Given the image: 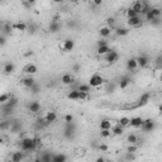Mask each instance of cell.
<instances>
[{
  "instance_id": "1",
  "label": "cell",
  "mask_w": 162,
  "mask_h": 162,
  "mask_svg": "<svg viewBox=\"0 0 162 162\" xmlns=\"http://www.w3.org/2000/svg\"><path fill=\"white\" fill-rule=\"evenodd\" d=\"M39 144V139L34 137H27L20 141V148L22 151H27V152H32L37 148V146Z\"/></svg>"
},
{
  "instance_id": "2",
  "label": "cell",
  "mask_w": 162,
  "mask_h": 162,
  "mask_svg": "<svg viewBox=\"0 0 162 162\" xmlns=\"http://www.w3.org/2000/svg\"><path fill=\"white\" fill-rule=\"evenodd\" d=\"M89 84H90L91 88H98V86H100V85L104 84V79H103L101 75L95 74V75H93V76L90 77Z\"/></svg>"
},
{
  "instance_id": "3",
  "label": "cell",
  "mask_w": 162,
  "mask_h": 162,
  "mask_svg": "<svg viewBox=\"0 0 162 162\" xmlns=\"http://www.w3.org/2000/svg\"><path fill=\"white\" fill-rule=\"evenodd\" d=\"M141 128L143 132H153L156 128V123L152 119H146V120H143V124L141 126Z\"/></svg>"
},
{
  "instance_id": "4",
  "label": "cell",
  "mask_w": 162,
  "mask_h": 162,
  "mask_svg": "<svg viewBox=\"0 0 162 162\" xmlns=\"http://www.w3.org/2000/svg\"><path fill=\"white\" fill-rule=\"evenodd\" d=\"M75 47V42L72 39H65L61 45H60V48L65 52H71Z\"/></svg>"
},
{
  "instance_id": "5",
  "label": "cell",
  "mask_w": 162,
  "mask_h": 162,
  "mask_svg": "<svg viewBox=\"0 0 162 162\" xmlns=\"http://www.w3.org/2000/svg\"><path fill=\"white\" fill-rule=\"evenodd\" d=\"M118 60H119V55H118V52L113 51V50L105 55V61L108 63H115Z\"/></svg>"
},
{
  "instance_id": "6",
  "label": "cell",
  "mask_w": 162,
  "mask_h": 162,
  "mask_svg": "<svg viewBox=\"0 0 162 162\" xmlns=\"http://www.w3.org/2000/svg\"><path fill=\"white\" fill-rule=\"evenodd\" d=\"M37 71H38V68H37V66L34 63H28V65H25L24 66V68H23V72L25 74V75H34V74H37Z\"/></svg>"
},
{
  "instance_id": "7",
  "label": "cell",
  "mask_w": 162,
  "mask_h": 162,
  "mask_svg": "<svg viewBox=\"0 0 162 162\" xmlns=\"http://www.w3.org/2000/svg\"><path fill=\"white\" fill-rule=\"evenodd\" d=\"M128 25L134 28V27H139L142 25V19L139 15H136V17H132V18H128Z\"/></svg>"
},
{
  "instance_id": "8",
  "label": "cell",
  "mask_w": 162,
  "mask_h": 162,
  "mask_svg": "<svg viewBox=\"0 0 162 162\" xmlns=\"http://www.w3.org/2000/svg\"><path fill=\"white\" fill-rule=\"evenodd\" d=\"M126 67L128 71H134V70L138 68V62H137V58H129L126 63Z\"/></svg>"
},
{
  "instance_id": "9",
  "label": "cell",
  "mask_w": 162,
  "mask_h": 162,
  "mask_svg": "<svg viewBox=\"0 0 162 162\" xmlns=\"http://www.w3.org/2000/svg\"><path fill=\"white\" fill-rule=\"evenodd\" d=\"M149 98H151V94L149 93H146V94H143L141 98H139V100H138V103L136 105H134V108H139V106H143V105H146L148 103V100H149Z\"/></svg>"
},
{
  "instance_id": "10",
  "label": "cell",
  "mask_w": 162,
  "mask_h": 162,
  "mask_svg": "<svg viewBox=\"0 0 162 162\" xmlns=\"http://www.w3.org/2000/svg\"><path fill=\"white\" fill-rule=\"evenodd\" d=\"M36 84V80L30 76V75H28L27 77H24L23 80H22V85L24 86V88H28V89H30L32 86H33Z\"/></svg>"
},
{
  "instance_id": "11",
  "label": "cell",
  "mask_w": 162,
  "mask_h": 162,
  "mask_svg": "<svg viewBox=\"0 0 162 162\" xmlns=\"http://www.w3.org/2000/svg\"><path fill=\"white\" fill-rule=\"evenodd\" d=\"M137 62H138V67L144 68L149 63V58L146 56V55H141L139 57H137Z\"/></svg>"
},
{
  "instance_id": "12",
  "label": "cell",
  "mask_w": 162,
  "mask_h": 162,
  "mask_svg": "<svg viewBox=\"0 0 162 162\" xmlns=\"http://www.w3.org/2000/svg\"><path fill=\"white\" fill-rule=\"evenodd\" d=\"M24 160V153L18 151V152H13L12 156H10V161L12 162H20Z\"/></svg>"
},
{
  "instance_id": "13",
  "label": "cell",
  "mask_w": 162,
  "mask_h": 162,
  "mask_svg": "<svg viewBox=\"0 0 162 162\" xmlns=\"http://www.w3.org/2000/svg\"><path fill=\"white\" fill-rule=\"evenodd\" d=\"M74 81H75V77L71 74H65L61 77V82L63 85H71V84H74Z\"/></svg>"
},
{
  "instance_id": "14",
  "label": "cell",
  "mask_w": 162,
  "mask_h": 162,
  "mask_svg": "<svg viewBox=\"0 0 162 162\" xmlns=\"http://www.w3.org/2000/svg\"><path fill=\"white\" fill-rule=\"evenodd\" d=\"M143 124V119L141 117H134L131 119V123H129V126L133 127V128H141V126Z\"/></svg>"
},
{
  "instance_id": "15",
  "label": "cell",
  "mask_w": 162,
  "mask_h": 162,
  "mask_svg": "<svg viewBox=\"0 0 162 162\" xmlns=\"http://www.w3.org/2000/svg\"><path fill=\"white\" fill-rule=\"evenodd\" d=\"M110 33H111V27H109V25H104V27H101V28L99 29V34L103 37V38L109 37Z\"/></svg>"
},
{
  "instance_id": "16",
  "label": "cell",
  "mask_w": 162,
  "mask_h": 162,
  "mask_svg": "<svg viewBox=\"0 0 162 162\" xmlns=\"http://www.w3.org/2000/svg\"><path fill=\"white\" fill-rule=\"evenodd\" d=\"M48 30H50L51 33H57V32L61 30V24L58 23V22L52 20L51 24H50V27H48Z\"/></svg>"
},
{
  "instance_id": "17",
  "label": "cell",
  "mask_w": 162,
  "mask_h": 162,
  "mask_svg": "<svg viewBox=\"0 0 162 162\" xmlns=\"http://www.w3.org/2000/svg\"><path fill=\"white\" fill-rule=\"evenodd\" d=\"M131 8H132L137 14L141 15V14H142V8H143V1H142V0H138V1L133 3V5H132Z\"/></svg>"
},
{
  "instance_id": "18",
  "label": "cell",
  "mask_w": 162,
  "mask_h": 162,
  "mask_svg": "<svg viewBox=\"0 0 162 162\" xmlns=\"http://www.w3.org/2000/svg\"><path fill=\"white\" fill-rule=\"evenodd\" d=\"M28 109H29L30 113H34V114H36V113H38L41 110V104L38 101H32L30 104L28 105Z\"/></svg>"
},
{
  "instance_id": "19",
  "label": "cell",
  "mask_w": 162,
  "mask_h": 162,
  "mask_svg": "<svg viewBox=\"0 0 162 162\" xmlns=\"http://www.w3.org/2000/svg\"><path fill=\"white\" fill-rule=\"evenodd\" d=\"M45 119H46V122H47L48 124H51V123H53V122H56V119H57L56 111H48L47 114L45 115Z\"/></svg>"
},
{
  "instance_id": "20",
  "label": "cell",
  "mask_w": 162,
  "mask_h": 162,
  "mask_svg": "<svg viewBox=\"0 0 162 162\" xmlns=\"http://www.w3.org/2000/svg\"><path fill=\"white\" fill-rule=\"evenodd\" d=\"M14 70H15L14 63H12V62H7V63L4 65V68H3V71H4V74L10 75V74H13V72H14Z\"/></svg>"
},
{
  "instance_id": "21",
  "label": "cell",
  "mask_w": 162,
  "mask_h": 162,
  "mask_svg": "<svg viewBox=\"0 0 162 162\" xmlns=\"http://www.w3.org/2000/svg\"><path fill=\"white\" fill-rule=\"evenodd\" d=\"M111 132L114 136H122V134L124 133V127L120 126V124H117V126L111 127Z\"/></svg>"
},
{
  "instance_id": "22",
  "label": "cell",
  "mask_w": 162,
  "mask_h": 162,
  "mask_svg": "<svg viewBox=\"0 0 162 162\" xmlns=\"http://www.w3.org/2000/svg\"><path fill=\"white\" fill-rule=\"evenodd\" d=\"M131 81H132V79L129 77V76H123V77L119 80V88H120V89H126L127 86L131 84Z\"/></svg>"
},
{
  "instance_id": "23",
  "label": "cell",
  "mask_w": 162,
  "mask_h": 162,
  "mask_svg": "<svg viewBox=\"0 0 162 162\" xmlns=\"http://www.w3.org/2000/svg\"><path fill=\"white\" fill-rule=\"evenodd\" d=\"M13 29L19 30V32H25L27 29H28V27H27V24L23 23V22H19V23L13 24Z\"/></svg>"
},
{
  "instance_id": "24",
  "label": "cell",
  "mask_w": 162,
  "mask_h": 162,
  "mask_svg": "<svg viewBox=\"0 0 162 162\" xmlns=\"http://www.w3.org/2000/svg\"><path fill=\"white\" fill-rule=\"evenodd\" d=\"M38 161H41V162H51V161H52V155H51L50 152H43V153L39 156Z\"/></svg>"
},
{
  "instance_id": "25",
  "label": "cell",
  "mask_w": 162,
  "mask_h": 162,
  "mask_svg": "<svg viewBox=\"0 0 162 162\" xmlns=\"http://www.w3.org/2000/svg\"><path fill=\"white\" fill-rule=\"evenodd\" d=\"M79 95H80V91L77 89H75V90H71L67 94V98L70 100H79Z\"/></svg>"
},
{
  "instance_id": "26",
  "label": "cell",
  "mask_w": 162,
  "mask_h": 162,
  "mask_svg": "<svg viewBox=\"0 0 162 162\" xmlns=\"http://www.w3.org/2000/svg\"><path fill=\"white\" fill-rule=\"evenodd\" d=\"M65 161H67V157L65 155H62V153L52 156V162H65Z\"/></svg>"
},
{
  "instance_id": "27",
  "label": "cell",
  "mask_w": 162,
  "mask_h": 162,
  "mask_svg": "<svg viewBox=\"0 0 162 162\" xmlns=\"http://www.w3.org/2000/svg\"><path fill=\"white\" fill-rule=\"evenodd\" d=\"M111 50H110V47L109 45H106V46H101V47H98V55H106V53H109Z\"/></svg>"
},
{
  "instance_id": "28",
  "label": "cell",
  "mask_w": 162,
  "mask_h": 162,
  "mask_svg": "<svg viewBox=\"0 0 162 162\" xmlns=\"http://www.w3.org/2000/svg\"><path fill=\"white\" fill-rule=\"evenodd\" d=\"M100 129H111V122L108 119H103L100 122Z\"/></svg>"
},
{
  "instance_id": "29",
  "label": "cell",
  "mask_w": 162,
  "mask_h": 162,
  "mask_svg": "<svg viewBox=\"0 0 162 162\" xmlns=\"http://www.w3.org/2000/svg\"><path fill=\"white\" fill-rule=\"evenodd\" d=\"M20 128H22V126H20L19 123H17V122L10 123V132L17 133V132H19V131H20Z\"/></svg>"
},
{
  "instance_id": "30",
  "label": "cell",
  "mask_w": 162,
  "mask_h": 162,
  "mask_svg": "<svg viewBox=\"0 0 162 162\" xmlns=\"http://www.w3.org/2000/svg\"><path fill=\"white\" fill-rule=\"evenodd\" d=\"M77 90L79 91H84V93H90L91 86H90V84H81V85H79Z\"/></svg>"
},
{
  "instance_id": "31",
  "label": "cell",
  "mask_w": 162,
  "mask_h": 162,
  "mask_svg": "<svg viewBox=\"0 0 162 162\" xmlns=\"http://www.w3.org/2000/svg\"><path fill=\"white\" fill-rule=\"evenodd\" d=\"M100 136H101V138H109L113 136V132H111V129H101Z\"/></svg>"
},
{
  "instance_id": "32",
  "label": "cell",
  "mask_w": 162,
  "mask_h": 162,
  "mask_svg": "<svg viewBox=\"0 0 162 162\" xmlns=\"http://www.w3.org/2000/svg\"><path fill=\"white\" fill-rule=\"evenodd\" d=\"M127 142L131 143V144H137L138 142V137L136 136V134H129V136L127 137Z\"/></svg>"
},
{
  "instance_id": "33",
  "label": "cell",
  "mask_w": 162,
  "mask_h": 162,
  "mask_svg": "<svg viewBox=\"0 0 162 162\" xmlns=\"http://www.w3.org/2000/svg\"><path fill=\"white\" fill-rule=\"evenodd\" d=\"M115 33H117L118 36L123 37V36H127V34L129 33V29H128V28H117V29H115Z\"/></svg>"
},
{
  "instance_id": "34",
  "label": "cell",
  "mask_w": 162,
  "mask_h": 162,
  "mask_svg": "<svg viewBox=\"0 0 162 162\" xmlns=\"http://www.w3.org/2000/svg\"><path fill=\"white\" fill-rule=\"evenodd\" d=\"M129 123H131V119H129V118H127V117L120 118L119 122H118V124H120V126H123V127H128Z\"/></svg>"
},
{
  "instance_id": "35",
  "label": "cell",
  "mask_w": 162,
  "mask_h": 162,
  "mask_svg": "<svg viewBox=\"0 0 162 162\" xmlns=\"http://www.w3.org/2000/svg\"><path fill=\"white\" fill-rule=\"evenodd\" d=\"M29 90H30V93H32V94H38L39 91H41V86L36 82V84H34L33 86H32V88H30Z\"/></svg>"
},
{
  "instance_id": "36",
  "label": "cell",
  "mask_w": 162,
  "mask_h": 162,
  "mask_svg": "<svg viewBox=\"0 0 162 162\" xmlns=\"http://www.w3.org/2000/svg\"><path fill=\"white\" fill-rule=\"evenodd\" d=\"M5 104H8V105H10V106H15L18 104V99L17 98H13V96H10V99L8 100V103H5Z\"/></svg>"
},
{
  "instance_id": "37",
  "label": "cell",
  "mask_w": 162,
  "mask_h": 162,
  "mask_svg": "<svg viewBox=\"0 0 162 162\" xmlns=\"http://www.w3.org/2000/svg\"><path fill=\"white\" fill-rule=\"evenodd\" d=\"M88 99H90V95H89V93H84V91H80L79 100H88Z\"/></svg>"
},
{
  "instance_id": "38",
  "label": "cell",
  "mask_w": 162,
  "mask_h": 162,
  "mask_svg": "<svg viewBox=\"0 0 162 162\" xmlns=\"http://www.w3.org/2000/svg\"><path fill=\"white\" fill-rule=\"evenodd\" d=\"M137 149H138V147H137V144H131V143H129V146H128V148H127V152H131V153H134V152H137Z\"/></svg>"
},
{
  "instance_id": "39",
  "label": "cell",
  "mask_w": 162,
  "mask_h": 162,
  "mask_svg": "<svg viewBox=\"0 0 162 162\" xmlns=\"http://www.w3.org/2000/svg\"><path fill=\"white\" fill-rule=\"evenodd\" d=\"M126 14H127V17L128 18H132V17H136V15H139V14H137L134 10L132 9V8H129V9H127V12H126Z\"/></svg>"
},
{
  "instance_id": "40",
  "label": "cell",
  "mask_w": 162,
  "mask_h": 162,
  "mask_svg": "<svg viewBox=\"0 0 162 162\" xmlns=\"http://www.w3.org/2000/svg\"><path fill=\"white\" fill-rule=\"evenodd\" d=\"M151 10H152V13H153V15L155 17H161V14H162V10L160 9V8H151Z\"/></svg>"
},
{
  "instance_id": "41",
  "label": "cell",
  "mask_w": 162,
  "mask_h": 162,
  "mask_svg": "<svg viewBox=\"0 0 162 162\" xmlns=\"http://www.w3.org/2000/svg\"><path fill=\"white\" fill-rule=\"evenodd\" d=\"M9 99H10L9 94H3L1 96H0V103H1V104H5V103H8Z\"/></svg>"
},
{
  "instance_id": "42",
  "label": "cell",
  "mask_w": 162,
  "mask_h": 162,
  "mask_svg": "<svg viewBox=\"0 0 162 162\" xmlns=\"http://www.w3.org/2000/svg\"><path fill=\"white\" fill-rule=\"evenodd\" d=\"M144 17H146V20H148L149 22V23H151V22H152L156 17H155V15H153V13H152V10H149V12L147 13V14H146L144 15Z\"/></svg>"
},
{
  "instance_id": "43",
  "label": "cell",
  "mask_w": 162,
  "mask_h": 162,
  "mask_svg": "<svg viewBox=\"0 0 162 162\" xmlns=\"http://www.w3.org/2000/svg\"><path fill=\"white\" fill-rule=\"evenodd\" d=\"M151 23H152L153 25H160V24H162V19L160 17H156L152 22H151Z\"/></svg>"
},
{
  "instance_id": "44",
  "label": "cell",
  "mask_w": 162,
  "mask_h": 162,
  "mask_svg": "<svg viewBox=\"0 0 162 162\" xmlns=\"http://www.w3.org/2000/svg\"><path fill=\"white\" fill-rule=\"evenodd\" d=\"M65 122H66V123H72L74 122V115L66 114V115H65Z\"/></svg>"
},
{
  "instance_id": "45",
  "label": "cell",
  "mask_w": 162,
  "mask_h": 162,
  "mask_svg": "<svg viewBox=\"0 0 162 162\" xmlns=\"http://www.w3.org/2000/svg\"><path fill=\"white\" fill-rule=\"evenodd\" d=\"M98 148H99V151H101V152H106V151L109 149V147H108L106 144H99Z\"/></svg>"
},
{
  "instance_id": "46",
  "label": "cell",
  "mask_w": 162,
  "mask_h": 162,
  "mask_svg": "<svg viewBox=\"0 0 162 162\" xmlns=\"http://www.w3.org/2000/svg\"><path fill=\"white\" fill-rule=\"evenodd\" d=\"M80 68H81L80 65H79V63H75V65H74V67H72V71H74V72H79V71H80Z\"/></svg>"
},
{
  "instance_id": "47",
  "label": "cell",
  "mask_w": 162,
  "mask_h": 162,
  "mask_svg": "<svg viewBox=\"0 0 162 162\" xmlns=\"http://www.w3.org/2000/svg\"><path fill=\"white\" fill-rule=\"evenodd\" d=\"M28 29H29V32H30V33H34V32L37 30V27H36L34 24H29V27H28Z\"/></svg>"
},
{
  "instance_id": "48",
  "label": "cell",
  "mask_w": 162,
  "mask_h": 162,
  "mask_svg": "<svg viewBox=\"0 0 162 162\" xmlns=\"http://www.w3.org/2000/svg\"><path fill=\"white\" fill-rule=\"evenodd\" d=\"M106 45H108V41H105V39H100V41H98V47L106 46Z\"/></svg>"
},
{
  "instance_id": "49",
  "label": "cell",
  "mask_w": 162,
  "mask_h": 162,
  "mask_svg": "<svg viewBox=\"0 0 162 162\" xmlns=\"http://www.w3.org/2000/svg\"><path fill=\"white\" fill-rule=\"evenodd\" d=\"M114 22H115L114 18H108L106 19V23H108V25H109V27H111L113 24H114Z\"/></svg>"
},
{
  "instance_id": "50",
  "label": "cell",
  "mask_w": 162,
  "mask_h": 162,
  "mask_svg": "<svg viewBox=\"0 0 162 162\" xmlns=\"http://www.w3.org/2000/svg\"><path fill=\"white\" fill-rule=\"evenodd\" d=\"M156 65H157V66H160V67H162V56L157 57V60H156Z\"/></svg>"
},
{
  "instance_id": "51",
  "label": "cell",
  "mask_w": 162,
  "mask_h": 162,
  "mask_svg": "<svg viewBox=\"0 0 162 162\" xmlns=\"http://www.w3.org/2000/svg\"><path fill=\"white\" fill-rule=\"evenodd\" d=\"M91 3H93L94 5H96V7H99V5L103 4V0H91Z\"/></svg>"
},
{
  "instance_id": "52",
  "label": "cell",
  "mask_w": 162,
  "mask_h": 162,
  "mask_svg": "<svg viewBox=\"0 0 162 162\" xmlns=\"http://www.w3.org/2000/svg\"><path fill=\"white\" fill-rule=\"evenodd\" d=\"M114 89H115V85L114 84H109V86H108V91H109V93H110V91H111V93H113V91H114Z\"/></svg>"
},
{
  "instance_id": "53",
  "label": "cell",
  "mask_w": 162,
  "mask_h": 162,
  "mask_svg": "<svg viewBox=\"0 0 162 162\" xmlns=\"http://www.w3.org/2000/svg\"><path fill=\"white\" fill-rule=\"evenodd\" d=\"M127 153H128V155L126 156V158H127V160H133V158H134L133 153H131V152H127Z\"/></svg>"
},
{
  "instance_id": "54",
  "label": "cell",
  "mask_w": 162,
  "mask_h": 162,
  "mask_svg": "<svg viewBox=\"0 0 162 162\" xmlns=\"http://www.w3.org/2000/svg\"><path fill=\"white\" fill-rule=\"evenodd\" d=\"M0 41H1V46H4V45H5V37H4V34L1 36V38H0Z\"/></svg>"
},
{
  "instance_id": "55",
  "label": "cell",
  "mask_w": 162,
  "mask_h": 162,
  "mask_svg": "<svg viewBox=\"0 0 162 162\" xmlns=\"http://www.w3.org/2000/svg\"><path fill=\"white\" fill-rule=\"evenodd\" d=\"M27 1H28L30 5H33V4H36V1H37V0H27Z\"/></svg>"
},
{
  "instance_id": "56",
  "label": "cell",
  "mask_w": 162,
  "mask_h": 162,
  "mask_svg": "<svg viewBox=\"0 0 162 162\" xmlns=\"http://www.w3.org/2000/svg\"><path fill=\"white\" fill-rule=\"evenodd\" d=\"M158 113H160V114H162V104L158 106Z\"/></svg>"
},
{
  "instance_id": "57",
  "label": "cell",
  "mask_w": 162,
  "mask_h": 162,
  "mask_svg": "<svg viewBox=\"0 0 162 162\" xmlns=\"http://www.w3.org/2000/svg\"><path fill=\"white\" fill-rule=\"evenodd\" d=\"M62 1H63V0H53V3H57V4H60Z\"/></svg>"
},
{
  "instance_id": "58",
  "label": "cell",
  "mask_w": 162,
  "mask_h": 162,
  "mask_svg": "<svg viewBox=\"0 0 162 162\" xmlns=\"http://www.w3.org/2000/svg\"><path fill=\"white\" fill-rule=\"evenodd\" d=\"M96 161H98V162H101V161H104V158H103V157H98V158H96Z\"/></svg>"
},
{
  "instance_id": "59",
  "label": "cell",
  "mask_w": 162,
  "mask_h": 162,
  "mask_svg": "<svg viewBox=\"0 0 162 162\" xmlns=\"http://www.w3.org/2000/svg\"><path fill=\"white\" fill-rule=\"evenodd\" d=\"M70 1H71V3H79L80 0H70Z\"/></svg>"
},
{
  "instance_id": "60",
  "label": "cell",
  "mask_w": 162,
  "mask_h": 162,
  "mask_svg": "<svg viewBox=\"0 0 162 162\" xmlns=\"http://www.w3.org/2000/svg\"><path fill=\"white\" fill-rule=\"evenodd\" d=\"M160 79H161V80H162V71H161V76H160Z\"/></svg>"
}]
</instances>
